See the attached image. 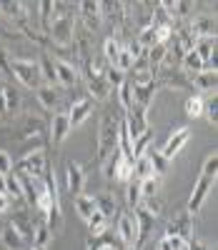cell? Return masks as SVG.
Listing matches in <instances>:
<instances>
[{
    "label": "cell",
    "mask_w": 218,
    "mask_h": 250,
    "mask_svg": "<svg viewBox=\"0 0 218 250\" xmlns=\"http://www.w3.org/2000/svg\"><path fill=\"white\" fill-rule=\"evenodd\" d=\"M116 150H118V120L116 115L108 113L100 118V125H98V155H96L98 165L105 163Z\"/></svg>",
    "instance_id": "cell-1"
},
{
    "label": "cell",
    "mask_w": 218,
    "mask_h": 250,
    "mask_svg": "<svg viewBox=\"0 0 218 250\" xmlns=\"http://www.w3.org/2000/svg\"><path fill=\"white\" fill-rule=\"evenodd\" d=\"M50 43H55L58 48H71L73 45V38H75V20L63 13L55 20H50V30H48Z\"/></svg>",
    "instance_id": "cell-2"
},
{
    "label": "cell",
    "mask_w": 218,
    "mask_h": 250,
    "mask_svg": "<svg viewBox=\"0 0 218 250\" xmlns=\"http://www.w3.org/2000/svg\"><path fill=\"white\" fill-rule=\"evenodd\" d=\"M10 73L23 83L25 88H40V70L35 60H25V58H13L8 60Z\"/></svg>",
    "instance_id": "cell-3"
},
{
    "label": "cell",
    "mask_w": 218,
    "mask_h": 250,
    "mask_svg": "<svg viewBox=\"0 0 218 250\" xmlns=\"http://www.w3.org/2000/svg\"><path fill=\"white\" fill-rule=\"evenodd\" d=\"M13 168H15L20 175H28V178H33V180L43 178V173H46V168H48L46 150H33V153H28L25 158H20Z\"/></svg>",
    "instance_id": "cell-4"
},
{
    "label": "cell",
    "mask_w": 218,
    "mask_h": 250,
    "mask_svg": "<svg viewBox=\"0 0 218 250\" xmlns=\"http://www.w3.org/2000/svg\"><path fill=\"white\" fill-rule=\"evenodd\" d=\"M118 238L123 248H136L138 243V220L133 213H118Z\"/></svg>",
    "instance_id": "cell-5"
},
{
    "label": "cell",
    "mask_w": 218,
    "mask_h": 250,
    "mask_svg": "<svg viewBox=\"0 0 218 250\" xmlns=\"http://www.w3.org/2000/svg\"><path fill=\"white\" fill-rule=\"evenodd\" d=\"M125 128H128V133H130V140L141 138V135L150 128V125H148V110L133 105V108L125 113Z\"/></svg>",
    "instance_id": "cell-6"
},
{
    "label": "cell",
    "mask_w": 218,
    "mask_h": 250,
    "mask_svg": "<svg viewBox=\"0 0 218 250\" xmlns=\"http://www.w3.org/2000/svg\"><path fill=\"white\" fill-rule=\"evenodd\" d=\"M213 183H216V180H211V178H206V175L198 178V183H195L193 193H191V198H188V215H195V213L203 208V203H206V198H208V193H211Z\"/></svg>",
    "instance_id": "cell-7"
},
{
    "label": "cell",
    "mask_w": 218,
    "mask_h": 250,
    "mask_svg": "<svg viewBox=\"0 0 218 250\" xmlns=\"http://www.w3.org/2000/svg\"><path fill=\"white\" fill-rule=\"evenodd\" d=\"M188 140H191V130H188V128H176V130L170 133V138L166 140V145L161 148V155H163L166 160H173V158H176V153L183 148Z\"/></svg>",
    "instance_id": "cell-8"
},
{
    "label": "cell",
    "mask_w": 218,
    "mask_h": 250,
    "mask_svg": "<svg viewBox=\"0 0 218 250\" xmlns=\"http://www.w3.org/2000/svg\"><path fill=\"white\" fill-rule=\"evenodd\" d=\"M71 118H68V110H58L55 115H53V120H50V140L55 143V145H60L65 138L71 135Z\"/></svg>",
    "instance_id": "cell-9"
},
{
    "label": "cell",
    "mask_w": 218,
    "mask_h": 250,
    "mask_svg": "<svg viewBox=\"0 0 218 250\" xmlns=\"http://www.w3.org/2000/svg\"><path fill=\"white\" fill-rule=\"evenodd\" d=\"M161 88H163V85H161L158 78H156L153 83H148V85H133V105L148 110L150 103H153V95H156Z\"/></svg>",
    "instance_id": "cell-10"
},
{
    "label": "cell",
    "mask_w": 218,
    "mask_h": 250,
    "mask_svg": "<svg viewBox=\"0 0 218 250\" xmlns=\"http://www.w3.org/2000/svg\"><path fill=\"white\" fill-rule=\"evenodd\" d=\"M65 180H68V193L75 198L83 193V188H85V168L78 163H68V168H65Z\"/></svg>",
    "instance_id": "cell-11"
},
{
    "label": "cell",
    "mask_w": 218,
    "mask_h": 250,
    "mask_svg": "<svg viewBox=\"0 0 218 250\" xmlns=\"http://www.w3.org/2000/svg\"><path fill=\"white\" fill-rule=\"evenodd\" d=\"M53 65H55V75H58V85L60 88H73L78 83V68L71 65L68 60L53 58Z\"/></svg>",
    "instance_id": "cell-12"
},
{
    "label": "cell",
    "mask_w": 218,
    "mask_h": 250,
    "mask_svg": "<svg viewBox=\"0 0 218 250\" xmlns=\"http://www.w3.org/2000/svg\"><path fill=\"white\" fill-rule=\"evenodd\" d=\"M186 30L191 33L193 40H198V38H216V20L211 15H201V18L191 20V25Z\"/></svg>",
    "instance_id": "cell-13"
},
{
    "label": "cell",
    "mask_w": 218,
    "mask_h": 250,
    "mask_svg": "<svg viewBox=\"0 0 218 250\" xmlns=\"http://www.w3.org/2000/svg\"><path fill=\"white\" fill-rule=\"evenodd\" d=\"M80 8V15L85 20V28H88L93 35L98 30V25L103 23V15H100V3H96V0H85V3L78 5Z\"/></svg>",
    "instance_id": "cell-14"
},
{
    "label": "cell",
    "mask_w": 218,
    "mask_h": 250,
    "mask_svg": "<svg viewBox=\"0 0 218 250\" xmlns=\"http://www.w3.org/2000/svg\"><path fill=\"white\" fill-rule=\"evenodd\" d=\"M166 235H178V238H183L186 243L188 240H193V215H181V218H176V220H170L168 223V228H166Z\"/></svg>",
    "instance_id": "cell-15"
},
{
    "label": "cell",
    "mask_w": 218,
    "mask_h": 250,
    "mask_svg": "<svg viewBox=\"0 0 218 250\" xmlns=\"http://www.w3.org/2000/svg\"><path fill=\"white\" fill-rule=\"evenodd\" d=\"M93 113V100L91 98H83L78 103H73L71 110H68V118H71V128H78V125H83L85 120L91 118Z\"/></svg>",
    "instance_id": "cell-16"
},
{
    "label": "cell",
    "mask_w": 218,
    "mask_h": 250,
    "mask_svg": "<svg viewBox=\"0 0 218 250\" xmlns=\"http://www.w3.org/2000/svg\"><path fill=\"white\" fill-rule=\"evenodd\" d=\"M0 240H3V245H5L8 250H28V240L20 235L10 223L3 228V230H0Z\"/></svg>",
    "instance_id": "cell-17"
},
{
    "label": "cell",
    "mask_w": 218,
    "mask_h": 250,
    "mask_svg": "<svg viewBox=\"0 0 218 250\" xmlns=\"http://www.w3.org/2000/svg\"><path fill=\"white\" fill-rule=\"evenodd\" d=\"M38 70H40V80H46L50 88H58V75H55V65H53V58L43 50L40 60H38Z\"/></svg>",
    "instance_id": "cell-18"
},
{
    "label": "cell",
    "mask_w": 218,
    "mask_h": 250,
    "mask_svg": "<svg viewBox=\"0 0 218 250\" xmlns=\"http://www.w3.org/2000/svg\"><path fill=\"white\" fill-rule=\"evenodd\" d=\"M191 85H195L198 90H203V93H216V85H218V75L213 73V70H201V73H195L193 78H191Z\"/></svg>",
    "instance_id": "cell-19"
},
{
    "label": "cell",
    "mask_w": 218,
    "mask_h": 250,
    "mask_svg": "<svg viewBox=\"0 0 218 250\" xmlns=\"http://www.w3.org/2000/svg\"><path fill=\"white\" fill-rule=\"evenodd\" d=\"M85 80H88V93L93 100H108V95H111V88H108V83L103 75H85Z\"/></svg>",
    "instance_id": "cell-20"
},
{
    "label": "cell",
    "mask_w": 218,
    "mask_h": 250,
    "mask_svg": "<svg viewBox=\"0 0 218 250\" xmlns=\"http://www.w3.org/2000/svg\"><path fill=\"white\" fill-rule=\"evenodd\" d=\"M50 240H53V230L48 228V223L46 220L33 223V245L40 248V250H46L50 245Z\"/></svg>",
    "instance_id": "cell-21"
},
{
    "label": "cell",
    "mask_w": 218,
    "mask_h": 250,
    "mask_svg": "<svg viewBox=\"0 0 218 250\" xmlns=\"http://www.w3.org/2000/svg\"><path fill=\"white\" fill-rule=\"evenodd\" d=\"M96 205H98V210L108 218V223H111L113 218H118V203L111 193H103V195H96Z\"/></svg>",
    "instance_id": "cell-22"
},
{
    "label": "cell",
    "mask_w": 218,
    "mask_h": 250,
    "mask_svg": "<svg viewBox=\"0 0 218 250\" xmlns=\"http://www.w3.org/2000/svg\"><path fill=\"white\" fill-rule=\"evenodd\" d=\"M10 225L15 228V230L23 235L25 240H33V220H30V215L28 213H13V220H10Z\"/></svg>",
    "instance_id": "cell-23"
},
{
    "label": "cell",
    "mask_w": 218,
    "mask_h": 250,
    "mask_svg": "<svg viewBox=\"0 0 218 250\" xmlns=\"http://www.w3.org/2000/svg\"><path fill=\"white\" fill-rule=\"evenodd\" d=\"M193 53L203 60V65L216 55V38H198L193 43Z\"/></svg>",
    "instance_id": "cell-24"
},
{
    "label": "cell",
    "mask_w": 218,
    "mask_h": 250,
    "mask_svg": "<svg viewBox=\"0 0 218 250\" xmlns=\"http://www.w3.org/2000/svg\"><path fill=\"white\" fill-rule=\"evenodd\" d=\"M75 210H78V215H80L83 220H88V218L98 210V205H96V195H85V193L75 195Z\"/></svg>",
    "instance_id": "cell-25"
},
{
    "label": "cell",
    "mask_w": 218,
    "mask_h": 250,
    "mask_svg": "<svg viewBox=\"0 0 218 250\" xmlns=\"http://www.w3.org/2000/svg\"><path fill=\"white\" fill-rule=\"evenodd\" d=\"M38 100H40V105L46 108V110H55V108L60 105V95H58V90L50 88V85H40V88H38Z\"/></svg>",
    "instance_id": "cell-26"
},
{
    "label": "cell",
    "mask_w": 218,
    "mask_h": 250,
    "mask_svg": "<svg viewBox=\"0 0 218 250\" xmlns=\"http://www.w3.org/2000/svg\"><path fill=\"white\" fill-rule=\"evenodd\" d=\"M145 155H148V160H150V168H153V175H166L168 173V165H170V160H166L163 155H161V150L158 148H148L145 150Z\"/></svg>",
    "instance_id": "cell-27"
},
{
    "label": "cell",
    "mask_w": 218,
    "mask_h": 250,
    "mask_svg": "<svg viewBox=\"0 0 218 250\" xmlns=\"http://www.w3.org/2000/svg\"><path fill=\"white\" fill-rule=\"evenodd\" d=\"M23 133H20V140H30V138H38L43 130H46V123H43L40 118H25V123H23V128H20Z\"/></svg>",
    "instance_id": "cell-28"
},
{
    "label": "cell",
    "mask_w": 218,
    "mask_h": 250,
    "mask_svg": "<svg viewBox=\"0 0 218 250\" xmlns=\"http://www.w3.org/2000/svg\"><path fill=\"white\" fill-rule=\"evenodd\" d=\"M85 223H88V235H91V238H98V235H103V233L108 230V218H105L100 210H96Z\"/></svg>",
    "instance_id": "cell-29"
},
{
    "label": "cell",
    "mask_w": 218,
    "mask_h": 250,
    "mask_svg": "<svg viewBox=\"0 0 218 250\" xmlns=\"http://www.w3.org/2000/svg\"><path fill=\"white\" fill-rule=\"evenodd\" d=\"M153 138H156L153 128H148L141 138H136V140H133V160H138L141 155H145V150L150 148V143H153Z\"/></svg>",
    "instance_id": "cell-30"
},
{
    "label": "cell",
    "mask_w": 218,
    "mask_h": 250,
    "mask_svg": "<svg viewBox=\"0 0 218 250\" xmlns=\"http://www.w3.org/2000/svg\"><path fill=\"white\" fill-rule=\"evenodd\" d=\"M138 45L143 48V50H150L153 45H161L158 43V33H156V25H148V28H141V33H138Z\"/></svg>",
    "instance_id": "cell-31"
},
{
    "label": "cell",
    "mask_w": 218,
    "mask_h": 250,
    "mask_svg": "<svg viewBox=\"0 0 218 250\" xmlns=\"http://www.w3.org/2000/svg\"><path fill=\"white\" fill-rule=\"evenodd\" d=\"M121 48H123V45H121V40L113 38V35H108V38L103 40V58L113 65L116 58H118V53H121Z\"/></svg>",
    "instance_id": "cell-32"
},
{
    "label": "cell",
    "mask_w": 218,
    "mask_h": 250,
    "mask_svg": "<svg viewBox=\"0 0 218 250\" xmlns=\"http://www.w3.org/2000/svg\"><path fill=\"white\" fill-rule=\"evenodd\" d=\"M5 193H8L13 200H23V183H20V175H18V173L5 175Z\"/></svg>",
    "instance_id": "cell-33"
},
{
    "label": "cell",
    "mask_w": 218,
    "mask_h": 250,
    "mask_svg": "<svg viewBox=\"0 0 218 250\" xmlns=\"http://www.w3.org/2000/svg\"><path fill=\"white\" fill-rule=\"evenodd\" d=\"M156 75H158L156 70H150L148 65L141 62L138 68H133V80H130V83H133V85H148V83L156 80Z\"/></svg>",
    "instance_id": "cell-34"
},
{
    "label": "cell",
    "mask_w": 218,
    "mask_h": 250,
    "mask_svg": "<svg viewBox=\"0 0 218 250\" xmlns=\"http://www.w3.org/2000/svg\"><path fill=\"white\" fill-rule=\"evenodd\" d=\"M38 10H40V30L48 35V30H50V15L55 10V3H53V0H43V3H38Z\"/></svg>",
    "instance_id": "cell-35"
},
{
    "label": "cell",
    "mask_w": 218,
    "mask_h": 250,
    "mask_svg": "<svg viewBox=\"0 0 218 250\" xmlns=\"http://www.w3.org/2000/svg\"><path fill=\"white\" fill-rule=\"evenodd\" d=\"M181 68H183V73H201L203 70V60L195 55L193 50H188L186 55H183V60H181Z\"/></svg>",
    "instance_id": "cell-36"
},
{
    "label": "cell",
    "mask_w": 218,
    "mask_h": 250,
    "mask_svg": "<svg viewBox=\"0 0 218 250\" xmlns=\"http://www.w3.org/2000/svg\"><path fill=\"white\" fill-rule=\"evenodd\" d=\"M153 175V168H150L148 155H141L138 160H133V180H143Z\"/></svg>",
    "instance_id": "cell-37"
},
{
    "label": "cell",
    "mask_w": 218,
    "mask_h": 250,
    "mask_svg": "<svg viewBox=\"0 0 218 250\" xmlns=\"http://www.w3.org/2000/svg\"><path fill=\"white\" fill-rule=\"evenodd\" d=\"M103 78H105V83H108V88H111V90H118L121 85H123V83L128 80L125 78V73H121L118 68H105V73H103Z\"/></svg>",
    "instance_id": "cell-38"
},
{
    "label": "cell",
    "mask_w": 218,
    "mask_h": 250,
    "mask_svg": "<svg viewBox=\"0 0 218 250\" xmlns=\"http://www.w3.org/2000/svg\"><path fill=\"white\" fill-rule=\"evenodd\" d=\"M138 185H141V195L143 198H153L158 193V188H161V178L158 175H150V178L138 180Z\"/></svg>",
    "instance_id": "cell-39"
},
{
    "label": "cell",
    "mask_w": 218,
    "mask_h": 250,
    "mask_svg": "<svg viewBox=\"0 0 218 250\" xmlns=\"http://www.w3.org/2000/svg\"><path fill=\"white\" fill-rule=\"evenodd\" d=\"M118 100H121V105H123L125 113L133 108V83H130V80H125L123 85L118 88Z\"/></svg>",
    "instance_id": "cell-40"
},
{
    "label": "cell",
    "mask_w": 218,
    "mask_h": 250,
    "mask_svg": "<svg viewBox=\"0 0 218 250\" xmlns=\"http://www.w3.org/2000/svg\"><path fill=\"white\" fill-rule=\"evenodd\" d=\"M116 180H121V183H130V180H133V163L125 160L123 155H121V160L116 165Z\"/></svg>",
    "instance_id": "cell-41"
},
{
    "label": "cell",
    "mask_w": 218,
    "mask_h": 250,
    "mask_svg": "<svg viewBox=\"0 0 218 250\" xmlns=\"http://www.w3.org/2000/svg\"><path fill=\"white\" fill-rule=\"evenodd\" d=\"M203 105H206V100L201 95H193L186 100V115L188 118H201L203 115Z\"/></svg>",
    "instance_id": "cell-42"
},
{
    "label": "cell",
    "mask_w": 218,
    "mask_h": 250,
    "mask_svg": "<svg viewBox=\"0 0 218 250\" xmlns=\"http://www.w3.org/2000/svg\"><path fill=\"white\" fill-rule=\"evenodd\" d=\"M3 93H5V110L8 113H18L20 110V95L15 88L10 85H3Z\"/></svg>",
    "instance_id": "cell-43"
},
{
    "label": "cell",
    "mask_w": 218,
    "mask_h": 250,
    "mask_svg": "<svg viewBox=\"0 0 218 250\" xmlns=\"http://www.w3.org/2000/svg\"><path fill=\"white\" fill-rule=\"evenodd\" d=\"M113 68H118L121 73H128V70L136 68V60L130 58V53H128L125 48H121V53H118V58H116V62H113Z\"/></svg>",
    "instance_id": "cell-44"
},
{
    "label": "cell",
    "mask_w": 218,
    "mask_h": 250,
    "mask_svg": "<svg viewBox=\"0 0 218 250\" xmlns=\"http://www.w3.org/2000/svg\"><path fill=\"white\" fill-rule=\"evenodd\" d=\"M141 203H143V195H141V185H138V180H130V183H128V205L136 210V208H138Z\"/></svg>",
    "instance_id": "cell-45"
},
{
    "label": "cell",
    "mask_w": 218,
    "mask_h": 250,
    "mask_svg": "<svg viewBox=\"0 0 218 250\" xmlns=\"http://www.w3.org/2000/svg\"><path fill=\"white\" fill-rule=\"evenodd\" d=\"M216 173H218V155H216V150L203 160V168H201V175H206V178H211V180H216Z\"/></svg>",
    "instance_id": "cell-46"
},
{
    "label": "cell",
    "mask_w": 218,
    "mask_h": 250,
    "mask_svg": "<svg viewBox=\"0 0 218 250\" xmlns=\"http://www.w3.org/2000/svg\"><path fill=\"white\" fill-rule=\"evenodd\" d=\"M203 115L208 118V123H211V125H216V123H218V98H216V93L206 100V105H203Z\"/></svg>",
    "instance_id": "cell-47"
},
{
    "label": "cell",
    "mask_w": 218,
    "mask_h": 250,
    "mask_svg": "<svg viewBox=\"0 0 218 250\" xmlns=\"http://www.w3.org/2000/svg\"><path fill=\"white\" fill-rule=\"evenodd\" d=\"M0 173L3 175L13 173V158L8 155V150H0Z\"/></svg>",
    "instance_id": "cell-48"
},
{
    "label": "cell",
    "mask_w": 218,
    "mask_h": 250,
    "mask_svg": "<svg viewBox=\"0 0 218 250\" xmlns=\"http://www.w3.org/2000/svg\"><path fill=\"white\" fill-rule=\"evenodd\" d=\"M10 205H13V198L8 193H0V213H8Z\"/></svg>",
    "instance_id": "cell-49"
},
{
    "label": "cell",
    "mask_w": 218,
    "mask_h": 250,
    "mask_svg": "<svg viewBox=\"0 0 218 250\" xmlns=\"http://www.w3.org/2000/svg\"><path fill=\"white\" fill-rule=\"evenodd\" d=\"M186 245H188V250H211L203 240H188Z\"/></svg>",
    "instance_id": "cell-50"
},
{
    "label": "cell",
    "mask_w": 218,
    "mask_h": 250,
    "mask_svg": "<svg viewBox=\"0 0 218 250\" xmlns=\"http://www.w3.org/2000/svg\"><path fill=\"white\" fill-rule=\"evenodd\" d=\"M8 110H5V93H3V85H0V118H5Z\"/></svg>",
    "instance_id": "cell-51"
},
{
    "label": "cell",
    "mask_w": 218,
    "mask_h": 250,
    "mask_svg": "<svg viewBox=\"0 0 218 250\" xmlns=\"http://www.w3.org/2000/svg\"><path fill=\"white\" fill-rule=\"evenodd\" d=\"M0 193H5V175L0 173Z\"/></svg>",
    "instance_id": "cell-52"
},
{
    "label": "cell",
    "mask_w": 218,
    "mask_h": 250,
    "mask_svg": "<svg viewBox=\"0 0 218 250\" xmlns=\"http://www.w3.org/2000/svg\"><path fill=\"white\" fill-rule=\"evenodd\" d=\"M125 250H138V248H125Z\"/></svg>",
    "instance_id": "cell-53"
},
{
    "label": "cell",
    "mask_w": 218,
    "mask_h": 250,
    "mask_svg": "<svg viewBox=\"0 0 218 250\" xmlns=\"http://www.w3.org/2000/svg\"><path fill=\"white\" fill-rule=\"evenodd\" d=\"M183 250H188V245H186V248H183Z\"/></svg>",
    "instance_id": "cell-54"
},
{
    "label": "cell",
    "mask_w": 218,
    "mask_h": 250,
    "mask_svg": "<svg viewBox=\"0 0 218 250\" xmlns=\"http://www.w3.org/2000/svg\"><path fill=\"white\" fill-rule=\"evenodd\" d=\"M0 230H3V228H0Z\"/></svg>",
    "instance_id": "cell-55"
}]
</instances>
